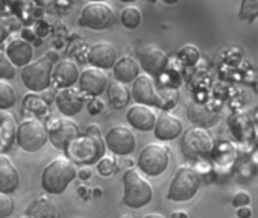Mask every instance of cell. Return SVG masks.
<instances>
[{"label":"cell","mask_w":258,"mask_h":218,"mask_svg":"<svg viewBox=\"0 0 258 218\" xmlns=\"http://www.w3.org/2000/svg\"><path fill=\"white\" fill-rule=\"evenodd\" d=\"M78 176L73 161L67 156H59L50 161L41 173V188L47 194L61 195Z\"/></svg>","instance_id":"obj_1"},{"label":"cell","mask_w":258,"mask_h":218,"mask_svg":"<svg viewBox=\"0 0 258 218\" xmlns=\"http://www.w3.org/2000/svg\"><path fill=\"white\" fill-rule=\"evenodd\" d=\"M59 59L56 52H47L40 59L28 64L22 68L20 77L23 85L31 92H44L52 85V74L56 61Z\"/></svg>","instance_id":"obj_2"},{"label":"cell","mask_w":258,"mask_h":218,"mask_svg":"<svg viewBox=\"0 0 258 218\" xmlns=\"http://www.w3.org/2000/svg\"><path fill=\"white\" fill-rule=\"evenodd\" d=\"M123 204L131 209H142L154 198L152 185L143 177L140 170L129 168L123 173Z\"/></svg>","instance_id":"obj_3"},{"label":"cell","mask_w":258,"mask_h":218,"mask_svg":"<svg viewBox=\"0 0 258 218\" xmlns=\"http://www.w3.org/2000/svg\"><path fill=\"white\" fill-rule=\"evenodd\" d=\"M106 144L105 138L102 135H87L82 134L75 141L70 143V146L66 150V156L79 165H94L102 158H105Z\"/></svg>","instance_id":"obj_4"},{"label":"cell","mask_w":258,"mask_h":218,"mask_svg":"<svg viewBox=\"0 0 258 218\" xmlns=\"http://www.w3.org/2000/svg\"><path fill=\"white\" fill-rule=\"evenodd\" d=\"M201 183H202L201 176L195 168L181 165L175 171L170 180V185L167 189V198L175 203L188 201L196 195V192L201 188Z\"/></svg>","instance_id":"obj_5"},{"label":"cell","mask_w":258,"mask_h":218,"mask_svg":"<svg viewBox=\"0 0 258 218\" xmlns=\"http://www.w3.org/2000/svg\"><path fill=\"white\" fill-rule=\"evenodd\" d=\"M17 144L28 153L41 150L49 141L47 126L38 119H26L17 128Z\"/></svg>","instance_id":"obj_6"},{"label":"cell","mask_w":258,"mask_h":218,"mask_svg":"<svg viewBox=\"0 0 258 218\" xmlns=\"http://www.w3.org/2000/svg\"><path fill=\"white\" fill-rule=\"evenodd\" d=\"M170 162V149L163 144H148L137 158V167L139 170L149 176L157 177L163 174Z\"/></svg>","instance_id":"obj_7"},{"label":"cell","mask_w":258,"mask_h":218,"mask_svg":"<svg viewBox=\"0 0 258 218\" xmlns=\"http://www.w3.org/2000/svg\"><path fill=\"white\" fill-rule=\"evenodd\" d=\"M181 152L187 159L198 161L207 158L213 150V138L202 128H191L182 134Z\"/></svg>","instance_id":"obj_8"},{"label":"cell","mask_w":258,"mask_h":218,"mask_svg":"<svg viewBox=\"0 0 258 218\" xmlns=\"http://www.w3.org/2000/svg\"><path fill=\"white\" fill-rule=\"evenodd\" d=\"M115 23V14L106 4H88L82 8L78 19L81 28L91 31H105Z\"/></svg>","instance_id":"obj_9"},{"label":"cell","mask_w":258,"mask_h":218,"mask_svg":"<svg viewBox=\"0 0 258 218\" xmlns=\"http://www.w3.org/2000/svg\"><path fill=\"white\" fill-rule=\"evenodd\" d=\"M49 131V141L58 150L66 152L72 141L81 137L79 126L70 119H55L47 126Z\"/></svg>","instance_id":"obj_10"},{"label":"cell","mask_w":258,"mask_h":218,"mask_svg":"<svg viewBox=\"0 0 258 218\" xmlns=\"http://www.w3.org/2000/svg\"><path fill=\"white\" fill-rule=\"evenodd\" d=\"M106 149L115 156H129L136 150V135L124 126H114L105 134Z\"/></svg>","instance_id":"obj_11"},{"label":"cell","mask_w":258,"mask_h":218,"mask_svg":"<svg viewBox=\"0 0 258 218\" xmlns=\"http://www.w3.org/2000/svg\"><path fill=\"white\" fill-rule=\"evenodd\" d=\"M137 59L140 62V67L151 77H160L166 73V68L169 65L167 55L155 46H145L139 49Z\"/></svg>","instance_id":"obj_12"},{"label":"cell","mask_w":258,"mask_h":218,"mask_svg":"<svg viewBox=\"0 0 258 218\" xmlns=\"http://www.w3.org/2000/svg\"><path fill=\"white\" fill-rule=\"evenodd\" d=\"M55 103L58 111L67 119L78 116L85 106V94L76 88H64L56 92Z\"/></svg>","instance_id":"obj_13"},{"label":"cell","mask_w":258,"mask_h":218,"mask_svg":"<svg viewBox=\"0 0 258 218\" xmlns=\"http://www.w3.org/2000/svg\"><path fill=\"white\" fill-rule=\"evenodd\" d=\"M117 50L111 43L100 41L93 44L87 52V62L99 70H111L117 62Z\"/></svg>","instance_id":"obj_14"},{"label":"cell","mask_w":258,"mask_h":218,"mask_svg":"<svg viewBox=\"0 0 258 218\" xmlns=\"http://www.w3.org/2000/svg\"><path fill=\"white\" fill-rule=\"evenodd\" d=\"M133 98L137 104L149 107H160V92L155 88V82L148 74H140L133 83Z\"/></svg>","instance_id":"obj_15"},{"label":"cell","mask_w":258,"mask_h":218,"mask_svg":"<svg viewBox=\"0 0 258 218\" xmlns=\"http://www.w3.org/2000/svg\"><path fill=\"white\" fill-rule=\"evenodd\" d=\"M108 77L103 73V70L90 67L85 68L84 71H81L79 76V89L90 97H99L100 94H103L108 88Z\"/></svg>","instance_id":"obj_16"},{"label":"cell","mask_w":258,"mask_h":218,"mask_svg":"<svg viewBox=\"0 0 258 218\" xmlns=\"http://www.w3.org/2000/svg\"><path fill=\"white\" fill-rule=\"evenodd\" d=\"M126 122L129 126L140 132H149L155 129L157 116L149 106L145 104H134L126 111Z\"/></svg>","instance_id":"obj_17"},{"label":"cell","mask_w":258,"mask_h":218,"mask_svg":"<svg viewBox=\"0 0 258 218\" xmlns=\"http://www.w3.org/2000/svg\"><path fill=\"white\" fill-rule=\"evenodd\" d=\"M79 76H81V71L73 61H69V59L58 61L53 67L52 83L59 89L73 88V85L79 82Z\"/></svg>","instance_id":"obj_18"},{"label":"cell","mask_w":258,"mask_h":218,"mask_svg":"<svg viewBox=\"0 0 258 218\" xmlns=\"http://www.w3.org/2000/svg\"><path fill=\"white\" fill-rule=\"evenodd\" d=\"M154 134L155 138L160 141H173L182 135V122L178 117L164 111L157 117Z\"/></svg>","instance_id":"obj_19"},{"label":"cell","mask_w":258,"mask_h":218,"mask_svg":"<svg viewBox=\"0 0 258 218\" xmlns=\"http://www.w3.org/2000/svg\"><path fill=\"white\" fill-rule=\"evenodd\" d=\"M19 185L20 174L16 165L7 155L0 153V192L13 194L14 191H17Z\"/></svg>","instance_id":"obj_20"},{"label":"cell","mask_w":258,"mask_h":218,"mask_svg":"<svg viewBox=\"0 0 258 218\" xmlns=\"http://www.w3.org/2000/svg\"><path fill=\"white\" fill-rule=\"evenodd\" d=\"M5 53L8 55V58L11 59V62L16 67H26L28 64L32 62L34 58V47L29 41L23 40V38H16L13 41L8 43Z\"/></svg>","instance_id":"obj_21"},{"label":"cell","mask_w":258,"mask_h":218,"mask_svg":"<svg viewBox=\"0 0 258 218\" xmlns=\"http://www.w3.org/2000/svg\"><path fill=\"white\" fill-rule=\"evenodd\" d=\"M114 80L127 85L134 83L136 79L140 76V64L133 56H121L117 59L114 68H112Z\"/></svg>","instance_id":"obj_22"},{"label":"cell","mask_w":258,"mask_h":218,"mask_svg":"<svg viewBox=\"0 0 258 218\" xmlns=\"http://www.w3.org/2000/svg\"><path fill=\"white\" fill-rule=\"evenodd\" d=\"M17 120L11 111H0V152L11 149L17 140Z\"/></svg>","instance_id":"obj_23"},{"label":"cell","mask_w":258,"mask_h":218,"mask_svg":"<svg viewBox=\"0 0 258 218\" xmlns=\"http://www.w3.org/2000/svg\"><path fill=\"white\" fill-rule=\"evenodd\" d=\"M187 116L190 119V122L193 125H196V128H210L213 125H216V122L219 120V113L213 111V109L199 104V103H190L188 109H187Z\"/></svg>","instance_id":"obj_24"},{"label":"cell","mask_w":258,"mask_h":218,"mask_svg":"<svg viewBox=\"0 0 258 218\" xmlns=\"http://www.w3.org/2000/svg\"><path fill=\"white\" fill-rule=\"evenodd\" d=\"M26 215L31 218H59V210L47 195H41L28 204Z\"/></svg>","instance_id":"obj_25"},{"label":"cell","mask_w":258,"mask_h":218,"mask_svg":"<svg viewBox=\"0 0 258 218\" xmlns=\"http://www.w3.org/2000/svg\"><path fill=\"white\" fill-rule=\"evenodd\" d=\"M106 97H108V103L111 104L112 109H123L129 103L131 92H129L126 85H123L117 80H111L106 88Z\"/></svg>","instance_id":"obj_26"},{"label":"cell","mask_w":258,"mask_h":218,"mask_svg":"<svg viewBox=\"0 0 258 218\" xmlns=\"http://www.w3.org/2000/svg\"><path fill=\"white\" fill-rule=\"evenodd\" d=\"M23 111L29 113L32 116L37 117H43L47 114V107L49 104L46 103V100L43 98V95H40L38 92H29L23 97Z\"/></svg>","instance_id":"obj_27"},{"label":"cell","mask_w":258,"mask_h":218,"mask_svg":"<svg viewBox=\"0 0 258 218\" xmlns=\"http://www.w3.org/2000/svg\"><path fill=\"white\" fill-rule=\"evenodd\" d=\"M16 101L17 94L13 85H10L7 80H0V111H10Z\"/></svg>","instance_id":"obj_28"},{"label":"cell","mask_w":258,"mask_h":218,"mask_svg":"<svg viewBox=\"0 0 258 218\" xmlns=\"http://www.w3.org/2000/svg\"><path fill=\"white\" fill-rule=\"evenodd\" d=\"M120 22H121L123 28H126V29H137L142 23V11L136 7L123 8Z\"/></svg>","instance_id":"obj_29"},{"label":"cell","mask_w":258,"mask_h":218,"mask_svg":"<svg viewBox=\"0 0 258 218\" xmlns=\"http://www.w3.org/2000/svg\"><path fill=\"white\" fill-rule=\"evenodd\" d=\"M238 17L243 22H253L258 19V0H241Z\"/></svg>","instance_id":"obj_30"},{"label":"cell","mask_w":258,"mask_h":218,"mask_svg":"<svg viewBox=\"0 0 258 218\" xmlns=\"http://www.w3.org/2000/svg\"><path fill=\"white\" fill-rule=\"evenodd\" d=\"M17 74V67L11 62L5 52H0V80H11Z\"/></svg>","instance_id":"obj_31"},{"label":"cell","mask_w":258,"mask_h":218,"mask_svg":"<svg viewBox=\"0 0 258 218\" xmlns=\"http://www.w3.org/2000/svg\"><path fill=\"white\" fill-rule=\"evenodd\" d=\"M199 56H201V53H199L198 47H195V46H191V44L182 46V47L178 50V58H179L182 62H185L187 65L196 64V62L199 61Z\"/></svg>","instance_id":"obj_32"},{"label":"cell","mask_w":258,"mask_h":218,"mask_svg":"<svg viewBox=\"0 0 258 218\" xmlns=\"http://www.w3.org/2000/svg\"><path fill=\"white\" fill-rule=\"evenodd\" d=\"M178 101V91L172 88H163L160 89V107L167 111L172 109Z\"/></svg>","instance_id":"obj_33"},{"label":"cell","mask_w":258,"mask_h":218,"mask_svg":"<svg viewBox=\"0 0 258 218\" xmlns=\"http://www.w3.org/2000/svg\"><path fill=\"white\" fill-rule=\"evenodd\" d=\"M96 167H97V171H99L100 176L108 177V176L114 174V171L117 170V162H115L114 158H106V156H105V158H102V159L96 164Z\"/></svg>","instance_id":"obj_34"},{"label":"cell","mask_w":258,"mask_h":218,"mask_svg":"<svg viewBox=\"0 0 258 218\" xmlns=\"http://www.w3.org/2000/svg\"><path fill=\"white\" fill-rule=\"evenodd\" d=\"M14 212V200L10 194L0 192V218H10Z\"/></svg>","instance_id":"obj_35"},{"label":"cell","mask_w":258,"mask_h":218,"mask_svg":"<svg viewBox=\"0 0 258 218\" xmlns=\"http://www.w3.org/2000/svg\"><path fill=\"white\" fill-rule=\"evenodd\" d=\"M250 203V195L246 191H240L237 194H234L232 197V206L234 207H243V206H249Z\"/></svg>","instance_id":"obj_36"},{"label":"cell","mask_w":258,"mask_h":218,"mask_svg":"<svg viewBox=\"0 0 258 218\" xmlns=\"http://www.w3.org/2000/svg\"><path fill=\"white\" fill-rule=\"evenodd\" d=\"M102 109H103V101L99 97H93L91 101L88 103V113L91 116H97L102 113Z\"/></svg>","instance_id":"obj_37"},{"label":"cell","mask_w":258,"mask_h":218,"mask_svg":"<svg viewBox=\"0 0 258 218\" xmlns=\"http://www.w3.org/2000/svg\"><path fill=\"white\" fill-rule=\"evenodd\" d=\"M237 216L238 218H250L252 216V209L249 206H243L237 209Z\"/></svg>","instance_id":"obj_38"},{"label":"cell","mask_w":258,"mask_h":218,"mask_svg":"<svg viewBox=\"0 0 258 218\" xmlns=\"http://www.w3.org/2000/svg\"><path fill=\"white\" fill-rule=\"evenodd\" d=\"M170 218H190V215H188V212L179 209V210H173L172 215H170Z\"/></svg>","instance_id":"obj_39"},{"label":"cell","mask_w":258,"mask_h":218,"mask_svg":"<svg viewBox=\"0 0 258 218\" xmlns=\"http://www.w3.org/2000/svg\"><path fill=\"white\" fill-rule=\"evenodd\" d=\"M78 176H79V179H81V180H88V179L91 177V170L84 168V170H81V171L78 173Z\"/></svg>","instance_id":"obj_40"},{"label":"cell","mask_w":258,"mask_h":218,"mask_svg":"<svg viewBox=\"0 0 258 218\" xmlns=\"http://www.w3.org/2000/svg\"><path fill=\"white\" fill-rule=\"evenodd\" d=\"M143 218H164V216L160 215V213H148V215H145Z\"/></svg>","instance_id":"obj_41"},{"label":"cell","mask_w":258,"mask_h":218,"mask_svg":"<svg viewBox=\"0 0 258 218\" xmlns=\"http://www.w3.org/2000/svg\"><path fill=\"white\" fill-rule=\"evenodd\" d=\"M163 2L166 4V5H175L178 0H163Z\"/></svg>","instance_id":"obj_42"},{"label":"cell","mask_w":258,"mask_h":218,"mask_svg":"<svg viewBox=\"0 0 258 218\" xmlns=\"http://www.w3.org/2000/svg\"><path fill=\"white\" fill-rule=\"evenodd\" d=\"M102 195V189L100 188H96L94 189V197H100Z\"/></svg>","instance_id":"obj_43"},{"label":"cell","mask_w":258,"mask_h":218,"mask_svg":"<svg viewBox=\"0 0 258 218\" xmlns=\"http://www.w3.org/2000/svg\"><path fill=\"white\" fill-rule=\"evenodd\" d=\"M90 4H105V0H90Z\"/></svg>","instance_id":"obj_44"},{"label":"cell","mask_w":258,"mask_h":218,"mask_svg":"<svg viewBox=\"0 0 258 218\" xmlns=\"http://www.w3.org/2000/svg\"><path fill=\"white\" fill-rule=\"evenodd\" d=\"M120 2H123V4H133V2H136V0H120Z\"/></svg>","instance_id":"obj_45"},{"label":"cell","mask_w":258,"mask_h":218,"mask_svg":"<svg viewBox=\"0 0 258 218\" xmlns=\"http://www.w3.org/2000/svg\"><path fill=\"white\" fill-rule=\"evenodd\" d=\"M146 2H151V4H154V2H157V0H146Z\"/></svg>","instance_id":"obj_46"},{"label":"cell","mask_w":258,"mask_h":218,"mask_svg":"<svg viewBox=\"0 0 258 218\" xmlns=\"http://www.w3.org/2000/svg\"><path fill=\"white\" fill-rule=\"evenodd\" d=\"M22 218H31V216H29V215H26V213H25V215H23V216H22Z\"/></svg>","instance_id":"obj_47"},{"label":"cell","mask_w":258,"mask_h":218,"mask_svg":"<svg viewBox=\"0 0 258 218\" xmlns=\"http://www.w3.org/2000/svg\"><path fill=\"white\" fill-rule=\"evenodd\" d=\"M121 218H131V216H129V215H123Z\"/></svg>","instance_id":"obj_48"}]
</instances>
